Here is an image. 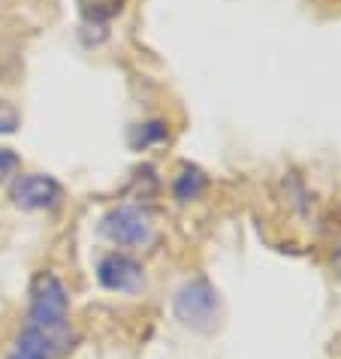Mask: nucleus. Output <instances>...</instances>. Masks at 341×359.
<instances>
[{
	"mask_svg": "<svg viewBox=\"0 0 341 359\" xmlns=\"http://www.w3.org/2000/svg\"><path fill=\"white\" fill-rule=\"evenodd\" d=\"M166 124L163 121H145V124H136L133 130H130V148L133 151H142L148 145H157V142H166Z\"/></svg>",
	"mask_w": 341,
	"mask_h": 359,
	"instance_id": "8",
	"label": "nucleus"
},
{
	"mask_svg": "<svg viewBox=\"0 0 341 359\" xmlns=\"http://www.w3.org/2000/svg\"><path fill=\"white\" fill-rule=\"evenodd\" d=\"M100 233L118 248H145L154 238L152 215L139 205H115L100 221Z\"/></svg>",
	"mask_w": 341,
	"mask_h": 359,
	"instance_id": "3",
	"label": "nucleus"
},
{
	"mask_svg": "<svg viewBox=\"0 0 341 359\" xmlns=\"http://www.w3.org/2000/svg\"><path fill=\"white\" fill-rule=\"evenodd\" d=\"M97 281L100 287L112 293H136L145 284V272L133 257L124 251H112L106 257H100L97 263Z\"/></svg>",
	"mask_w": 341,
	"mask_h": 359,
	"instance_id": "5",
	"label": "nucleus"
},
{
	"mask_svg": "<svg viewBox=\"0 0 341 359\" xmlns=\"http://www.w3.org/2000/svg\"><path fill=\"white\" fill-rule=\"evenodd\" d=\"M18 124H22V115H18V109L9 106L6 100H0V136L15 133Z\"/></svg>",
	"mask_w": 341,
	"mask_h": 359,
	"instance_id": "10",
	"label": "nucleus"
},
{
	"mask_svg": "<svg viewBox=\"0 0 341 359\" xmlns=\"http://www.w3.org/2000/svg\"><path fill=\"white\" fill-rule=\"evenodd\" d=\"M333 266L338 269V275H341V248H338V251L333 254Z\"/></svg>",
	"mask_w": 341,
	"mask_h": 359,
	"instance_id": "11",
	"label": "nucleus"
},
{
	"mask_svg": "<svg viewBox=\"0 0 341 359\" xmlns=\"http://www.w3.org/2000/svg\"><path fill=\"white\" fill-rule=\"evenodd\" d=\"M175 317L194 332H212L220 323V296L215 290V284L208 278H190L187 284H182V290L175 293L173 302Z\"/></svg>",
	"mask_w": 341,
	"mask_h": 359,
	"instance_id": "2",
	"label": "nucleus"
},
{
	"mask_svg": "<svg viewBox=\"0 0 341 359\" xmlns=\"http://www.w3.org/2000/svg\"><path fill=\"white\" fill-rule=\"evenodd\" d=\"M9 199L25 212H46V208H55L64 199V187L58 178L43 172L15 175L13 184H9Z\"/></svg>",
	"mask_w": 341,
	"mask_h": 359,
	"instance_id": "4",
	"label": "nucleus"
},
{
	"mask_svg": "<svg viewBox=\"0 0 341 359\" xmlns=\"http://www.w3.org/2000/svg\"><path fill=\"white\" fill-rule=\"evenodd\" d=\"M18 169H22V157H18L13 148H0V184L15 178Z\"/></svg>",
	"mask_w": 341,
	"mask_h": 359,
	"instance_id": "9",
	"label": "nucleus"
},
{
	"mask_svg": "<svg viewBox=\"0 0 341 359\" xmlns=\"http://www.w3.org/2000/svg\"><path fill=\"white\" fill-rule=\"evenodd\" d=\"M67 317H69V296L64 281L55 272H39L31 284V302H27V323L39 332L58 338L67 344Z\"/></svg>",
	"mask_w": 341,
	"mask_h": 359,
	"instance_id": "1",
	"label": "nucleus"
},
{
	"mask_svg": "<svg viewBox=\"0 0 341 359\" xmlns=\"http://www.w3.org/2000/svg\"><path fill=\"white\" fill-rule=\"evenodd\" d=\"M67 351L64 341H58V338L39 332L34 326H25L22 332H18L13 351H9L6 359H55Z\"/></svg>",
	"mask_w": 341,
	"mask_h": 359,
	"instance_id": "6",
	"label": "nucleus"
},
{
	"mask_svg": "<svg viewBox=\"0 0 341 359\" xmlns=\"http://www.w3.org/2000/svg\"><path fill=\"white\" fill-rule=\"evenodd\" d=\"M208 187V178L199 166H190L185 163L182 169H178V175L173 178V194L178 203H194V199L203 196V191Z\"/></svg>",
	"mask_w": 341,
	"mask_h": 359,
	"instance_id": "7",
	"label": "nucleus"
}]
</instances>
